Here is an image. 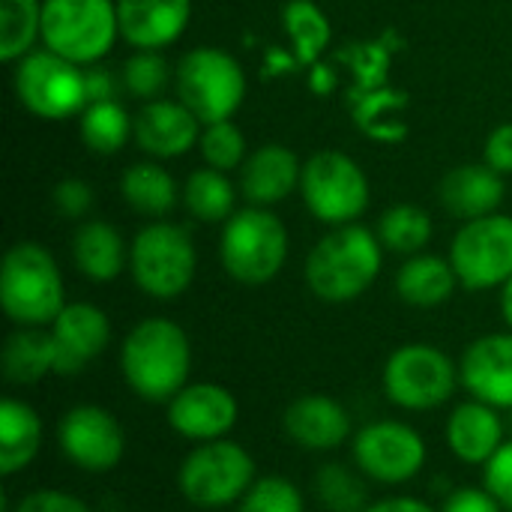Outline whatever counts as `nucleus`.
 Listing matches in <instances>:
<instances>
[{"instance_id":"obj_1","label":"nucleus","mask_w":512,"mask_h":512,"mask_svg":"<svg viewBox=\"0 0 512 512\" xmlns=\"http://www.w3.org/2000/svg\"><path fill=\"white\" fill-rule=\"evenodd\" d=\"M120 375L147 405H168L192 375L189 333L162 315L138 321L120 345Z\"/></svg>"},{"instance_id":"obj_2","label":"nucleus","mask_w":512,"mask_h":512,"mask_svg":"<svg viewBox=\"0 0 512 512\" xmlns=\"http://www.w3.org/2000/svg\"><path fill=\"white\" fill-rule=\"evenodd\" d=\"M384 267V246L378 234L360 222L339 225L324 234L303 264L306 288L321 303H351L363 297Z\"/></svg>"},{"instance_id":"obj_3","label":"nucleus","mask_w":512,"mask_h":512,"mask_svg":"<svg viewBox=\"0 0 512 512\" xmlns=\"http://www.w3.org/2000/svg\"><path fill=\"white\" fill-rule=\"evenodd\" d=\"M66 303V285L54 255L36 240L9 246L0 267L3 315L15 327H51Z\"/></svg>"},{"instance_id":"obj_4","label":"nucleus","mask_w":512,"mask_h":512,"mask_svg":"<svg viewBox=\"0 0 512 512\" xmlns=\"http://www.w3.org/2000/svg\"><path fill=\"white\" fill-rule=\"evenodd\" d=\"M255 480V456L231 438L195 444L177 468V492L195 510L237 507Z\"/></svg>"},{"instance_id":"obj_5","label":"nucleus","mask_w":512,"mask_h":512,"mask_svg":"<svg viewBox=\"0 0 512 512\" xmlns=\"http://www.w3.org/2000/svg\"><path fill=\"white\" fill-rule=\"evenodd\" d=\"M291 237L285 222L270 207L237 210L219 240V258L225 273L246 288H261L273 282L288 261Z\"/></svg>"},{"instance_id":"obj_6","label":"nucleus","mask_w":512,"mask_h":512,"mask_svg":"<svg viewBox=\"0 0 512 512\" xmlns=\"http://www.w3.org/2000/svg\"><path fill=\"white\" fill-rule=\"evenodd\" d=\"M459 387V363L429 342L399 345L381 369V390L387 402L408 414H429L450 405Z\"/></svg>"},{"instance_id":"obj_7","label":"nucleus","mask_w":512,"mask_h":512,"mask_svg":"<svg viewBox=\"0 0 512 512\" xmlns=\"http://www.w3.org/2000/svg\"><path fill=\"white\" fill-rule=\"evenodd\" d=\"M198 273V249L183 225L153 219L129 243V276L153 300L183 297Z\"/></svg>"},{"instance_id":"obj_8","label":"nucleus","mask_w":512,"mask_h":512,"mask_svg":"<svg viewBox=\"0 0 512 512\" xmlns=\"http://www.w3.org/2000/svg\"><path fill=\"white\" fill-rule=\"evenodd\" d=\"M174 90L201 126H210L237 114L246 99V72L225 48L198 45L177 60Z\"/></svg>"},{"instance_id":"obj_9","label":"nucleus","mask_w":512,"mask_h":512,"mask_svg":"<svg viewBox=\"0 0 512 512\" xmlns=\"http://www.w3.org/2000/svg\"><path fill=\"white\" fill-rule=\"evenodd\" d=\"M117 36V0H42L39 42L78 66L99 63Z\"/></svg>"},{"instance_id":"obj_10","label":"nucleus","mask_w":512,"mask_h":512,"mask_svg":"<svg viewBox=\"0 0 512 512\" xmlns=\"http://www.w3.org/2000/svg\"><path fill=\"white\" fill-rule=\"evenodd\" d=\"M429 462L426 438L405 420H372L351 438V465L378 486H405Z\"/></svg>"},{"instance_id":"obj_11","label":"nucleus","mask_w":512,"mask_h":512,"mask_svg":"<svg viewBox=\"0 0 512 512\" xmlns=\"http://www.w3.org/2000/svg\"><path fill=\"white\" fill-rule=\"evenodd\" d=\"M300 195L318 222L351 225L369 207V177L348 153L318 150L303 162Z\"/></svg>"},{"instance_id":"obj_12","label":"nucleus","mask_w":512,"mask_h":512,"mask_svg":"<svg viewBox=\"0 0 512 512\" xmlns=\"http://www.w3.org/2000/svg\"><path fill=\"white\" fill-rule=\"evenodd\" d=\"M12 87L18 102L39 120H66L87 108L84 69L48 48H33L15 63Z\"/></svg>"},{"instance_id":"obj_13","label":"nucleus","mask_w":512,"mask_h":512,"mask_svg":"<svg viewBox=\"0 0 512 512\" xmlns=\"http://www.w3.org/2000/svg\"><path fill=\"white\" fill-rule=\"evenodd\" d=\"M447 258L465 291L504 288L512 279V216L492 213L462 222Z\"/></svg>"},{"instance_id":"obj_14","label":"nucleus","mask_w":512,"mask_h":512,"mask_svg":"<svg viewBox=\"0 0 512 512\" xmlns=\"http://www.w3.org/2000/svg\"><path fill=\"white\" fill-rule=\"evenodd\" d=\"M60 456L84 474H111L126 456V429L120 417L102 405H72L57 420Z\"/></svg>"},{"instance_id":"obj_15","label":"nucleus","mask_w":512,"mask_h":512,"mask_svg":"<svg viewBox=\"0 0 512 512\" xmlns=\"http://www.w3.org/2000/svg\"><path fill=\"white\" fill-rule=\"evenodd\" d=\"M165 417L174 435L192 444L228 438L240 423V402L225 384L189 381L168 405Z\"/></svg>"},{"instance_id":"obj_16","label":"nucleus","mask_w":512,"mask_h":512,"mask_svg":"<svg viewBox=\"0 0 512 512\" xmlns=\"http://www.w3.org/2000/svg\"><path fill=\"white\" fill-rule=\"evenodd\" d=\"M48 336L54 348V375L72 378L105 354L111 345V321L96 303L72 300L51 321Z\"/></svg>"},{"instance_id":"obj_17","label":"nucleus","mask_w":512,"mask_h":512,"mask_svg":"<svg viewBox=\"0 0 512 512\" xmlns=\"http://www.w3.org/2000/svg\"><path fill=\"white\" fill-rule=\"evenodd\" d=\"M282 432L306 453H336L351 444L354 420L351 411L327 393H303L282 411Z\"/></svg>"},{"instance_id":"obj_18","label":"nucleus","mask_w":512,"mask_h":512,"mask_svg":"<svg viewBox=\"0 0 512 512\" xmlns=\"http://www.w3.org/2000/svg\"><path fill=\"white\" fill-rule=\"evenodd\" d=\"M459 378L468 399L512 411V330L468 342L459 357Z\"/></svg>"},{"instance_id":"obj_19","label":"nucleus","mask_w":512,"mask_h":512,"mask_svg":"<svg viewBox=\"0 0 512 512\" xmlns=\"http://www.w3.org/2000/svg\"><path fill=\"white\" fill-rule=\"evenodd\" d=\"M501 414L504 411L477 399L453 405L444 423V444L450 456L462 465L486 468L492 456L507 444V426Z\"/></svg>"},{"instance_id":"obj_20","label":"nucleus","mask_w":512,"mask_h":512,"mask_svg":"<svg viewBox=\"0 0 512 512\" xmlns=\"http://www.w3.org/2000/svg\"><path fill=\"white\" fill-rule=\"evenodd\" d=\"M201 120L180 99H153L132 117L135 144L153 159H177L201 141Z\"/></svg>"},{"instance_id":"obj_21","label":"nucleus","mask_w":512,"mask_h":512,"mask_svg":"<svg viewBox=\"0 0 512 512\" xmlns=\"http://www.w3.org/2000/svg\"><path fill=\"white\" fill-rule=\"evenodd\" d=\"M192 18V0H117L120 36L135 51L174 45Z\"/></svg>"},{"instance_id":"obj_22","label":"nucleus","mask_w":512,"mask_h":512,"mask_svg":"<svg viewBox=\"0 0 512 512\" xmlns=\"http://www.w3.org/2000/svg\"><path fill=\"white\" fill-rule=\"evenodd\" d=\"M303 162L282 144H261L240 168V192L252 207H273L300 189Z\"/></svg>"},{"instance_id":"obj_23","label":"nucleus","mask_w":512,"mask_h":512,"mask_svg":"<svg viewBox=\"0 0 512 512\" xmlns=\"http://www.w3.org/2000/svg\"><path fill=\"white\" fill-rule=\"evenodd\" d=\"M504 195H507L504 174H498L486 162L483 165H459V168L447 171L438 186L441 207L453 219H462V222L498 213V207L504 204Z\"/></svg>"},{"instance_id":"obj_24","label":"nucleus","mask_w":512,"mask_h":512,"mask_svg":"<svg viewBox=\"0 0 512 512\" xmlns=\"http://www.w3.org/2000/svg\"><path fill=\"white\" fill-rule=\"evenodd\" d=\"M72 261L87 282L108 285L129 270V246L111 222L84 219L72 234Z\"/></svg>"},{"instance_id":"obj_25","label":"nucleus","mask_w":512,"mask_h":512,"mask_svg":"<svg viewBox=\"0 0 512 512\" xmlns=\"http://www.w3.org/2000/svg\"><path fill=\"white\" fill-rule=\"evenodd\" d=\"M45 423L39 411L15 396L0 402V474L6 480L24 474L42 453Z\"/></svg>"},{"instance_id":"obj_26","label":"nucleus","mask_w":512,"mask_h":512,"mask_svg":"<svg viewBox=\"0 0 512 512\" xmlns=\"http://www.w3.org/2000/svg\"><path fill=\"white\" fill-rule=\"evenodd\" d=\"M459 288V276L450 258L441 255H411L396 270V297L414 309H438L450 303Z\"/></svg>"},{"instance_id":"obj_27","label":"nucleus","mask_w":512,"mask_h":512,"mask_svg":"<svg viewBox=\"0 0 512 512\" xmlns=\"http://www.w3.org/2000/svg\"><path fill=\"white\" fill-rule=\"evenodd\" d=\"M354 126L381 144H399L408 138V93L393 87H378L360 96H351Z\"/></svg>"},{"instance_id":"obj_28","label":"nucleus","mask_w":512,"mask_h":512,"mask_svg":"<svg viewBox=\"0 0 512 512\" xmlns=\"http://www.w3.org/2000/svg\"><path fill=\"white\" fill-rule=\"evenodd\" d=\"M3 375L9 384L30 387L54 375V348L48 327H15L3 345Z\"/></svg>"},{"instance_id":"obj_29","label":"nucleus","mask_w":512,"mask_h":512,"mask_svg":"<svg viewBox=\"0 0 512 512\" xmlns=\"http://www.w3.org/2000/svg\"><path fill=\"white\" fill-rule=\"evenodd\" d=\"M120 195L138 216L162 219L177 207L180 189L159 162H135L120 177Z\"/></svg>"},{"instance_id":"obj_30","label":"nucleus","mask_w":512,"mask_h":512,"mask_svg":"<svg viewBox=\"0 0 512 512\" xmlns=\"http://www.w3.org/2000/svg\"><path fill=\"white\" fill-rule=\"evenodd\" d=\"M183 207L198 222H228L237 213V189L228 180L225 171L216 168H198L186 177L180 189Z\"/></svg>"},{"instance_id":"obj_31","label":"nucleus","mask_w":512,"mask_h":512,"mask_svg":"<svg viewBox=\"0 0 512 512\" xmlns=\"http://www.w3.org/2000/svg\"><path fill=\"white\" fill-rule=\"evenodd\" d=\"M282 24H285V33L291 36L294 57L300 66H315L321 54L330 48L333 27L315 0H288L282 6Z\"/></svg>"},{"instance_id":"obj_32","label":"nucleus","mask_w":512,"mask_h":512,"mask_svg":"<svg viewBox=\"0 0 512 512\" xmlns=\"http://www.w3.org/2000/svg\"><path fill=\"white\" fill-rule=\"evenodd\" d=\"M369 480L345 462H324L312 477L315 501L327 512H363L369 501Z\"/></svg>"},{"instance_id":"obj_33","label":"nucleus","mask_w":512,"mask_h":512,"mask_svg":"<svg viewBox=\"0 0 512 512\" xmlns=\"http://www.w3.org/2000/svg\"><path fill=\"white\" fill-rule=\"evenodd\" d=\"M375 234L381 240V246L387 252H396V255H420L432 234H435V225H432V216L417 207V204H396L390 210H384V216L378 219L375 225Z\"/></svg>"},{"instance_id":"obj_34","label":"nucleus","mask_w":512,"mask_h":512,"mask_svg":"<svg viewBox=\"0 0 512 512\" xmlns=\"http://www.w3.org/2000/svg\"><path fill=\"white\" fill-rule=\"evenodd\" d=\"M132 138V117L117 99L90 102L81 111V141L90 153L114 156Z\"/></svg>"},{"instance_id":"obj_35","label":"nucleus","mask_w":512,"mask_h":512,"mask_svg":"<svg viewBox=\"0 0 512 512\" xmlns=\"http://www.w3.org/2000/svg\"><path fill=\"white\" fill-rule=\"evenodd\" d=\"M42 39V0H0V60L18 63Z\"/></svg>"},{"instance_id":"obj_36","label":"nucleus","mask_w":512,"mask_h":512,"mask_svg":"<svg viewBox=\"0 0 512 512\" xmlns=\"http://www.w3.org/2000/svg\"><path fill=\"white\" fill-rule=\"evenodd\" d=\"M120 78L129 96L141 102H153V99H162V93L174 81V66L162 57V51H135L123 63Z\"/></svg>"},{"instance_id":"obj_37","label":"nucleus","mask_w":512,"mask_h":512,"mask_svg":"<svg viewBox=\"0 0 512 512\" xmlns=\"http://www.w3.org/2000/svg\"><path fill=\"white\" fill-rule=\"evenodd\" d=\"M390 57H393V48H390L384 39L345 45V48L339 51V60H342V63L351 69V75H354V90H351V96H360V93H369V90L384 87V84H387Z\"/></svg>"},{"instance_id":"obj_38","label":"nucleus","mask_w":512,"mask_h":512,"mask_svg":"<svg viewBox=\"0 0 512 512\" xmlns=\"http://www.w3.org/2000/svg\"><path fill=\"white\" fill-rule=\"evenodd\" d=\"M237 512H306V495L288 477L267 474L252 483Z\"/></svg>"},{"instance_id":"obj_39","label":"nucleus","mask_w":512,"mask_h":512,"mask_svg":"<svg viewBox=\"0 0 512 512\" xmlns=\"http://www.w3.org/2000/svg\"><path fill=\"white\" fill-rule=\"evenodd\" d=\"M198 150H201V156H204V162L210 168L228 174L234 168H243V162H246V135L231 120L210 123V126L201 129Z\"/></svg>"},{"instance_id":"obj_40","label":"nucleus","mask_w":512,"mask_h":512,"mask_svg":"<svg viewBox=\"0 0 512 512\" xmlns=\"http://www.w3.org/2000/svg\"><path fill=\"white\" fill-rule=\"evenodd\" d=\"M9 512H93V507L66 489H33L21 495Z\"/></svg>"},{"instance_id":"obj_41","label":"nucleus","mask_w":512,"mask_h":512,"mask_svg":"<svg viewBox=\"0 0 512 512\" xmlns=\"http://www.w3.org/2000/svg\"><path fill=\"white\" fill-rule=\"evenodd\" d=\"M51 201L63 219H84L93 210V186L78 177H66L54 186Z\"/></svg>"},{"instance_id":"obj_42","label":"nucleus","mask_w":512,"mask_h":512,"mask_svg":"<svg viewBox=\"0 0 512 512\" xmlns=\"http://www.w3.org/2000/svg\"><path fill=\"white\" fill-rule=\"evenodd\" d=\"M483 486L501 501L504 510L512 512V441H507L483 468Z\"/></svg>"},{"instance_id":"obj_43","label":"nucleus","mask_w":512,"mask_h":512,"mask_svg":"<svg viewBox=\"0 0 512 512\" xmlns=\"http://www.w3.org/2000/svg\"><path fill=\"white\" fill-rule=\"evenodd\" d=\"M441 512H507L501 501L486 489V486H459L453 489L444 504L438 507Z\"/></svg>"},{"instance_id":"obj_44","label":"nucleus","mask_w":512,"mask_h":512,"mask_svg":"<svg viewBox=\"0 0 512 512\" xmlns=\"http://www.w3.org/2000/svg\"><path fill=\"white\" fill-rule=\"evenodd\" d=\"M483 159L489 168H495L498 174L510 177L512 174V123H501L498 129H492V135L486 138L483 147Z\"/></svg>"},{"instance_id":"obj_45","label":"nucleus","mask_w":512,"mask_h":512,"mask_svg":"<svg viewBox=\"0 0 512 512\" xmlns=\"http://www.w3.org/2000/svg\"><path fill=\"white\" fill-rule=\"evenodd\" d=\"M84 84H87V105L90 102H105V99H114V90H117V78L111 69H105L102 63H93L84 69Z\"/></svg>"},{"instance_id":"obj_46","label":"nucleus","mask_w":512,"mask_h":512,"mask_svg":"<svg viewBox=\"0 0 512 512\" xmlns=\"http://www.w3.org/2000/svg\"><path fill=\"white\" fill-rule=\"evenodd\" d=\"M363 512H441V510H435L429 501L414 498V495H387V498L372 501V504H369Z\"/></svg>"},{"instance_id":"obj_47","label":"nucleus","mask_w":512,"mask_h":512,"mask_svg":"<svg viewBox=\"0 0 512 512\" xmlns=\"http://www.w3.org/2000/svg\"><path fill=\"white\" fill-rule=\"evenodd\" d=\"M501 315L507 321V330H512V279L501 288Z\"/></svg>"}]
</instances>
